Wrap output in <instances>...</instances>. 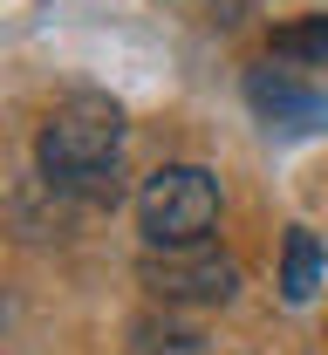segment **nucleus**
<instances>
[{
	"instance_id": "1",
	"label": "nucleus",
	"mask_w": 328,
	"mask_h": 355,
	"mask_svg": "<svg viewBox=\"0 0 328 355\" xmlns=\"http://www.w3.org/2000/svg\"><path fill=\"white\" fill-rule=\"evenodd\" d=\"M35 164L42 184L83 205H116L123 198V110L96 89L62 96L35 130Z\"/></svg>"
},
{
	"instance_id": "2",
	"label": "nucleus",
	"mask_w": 328,
	"mask_h": 355,
	"mask_svg": "<svg viewBox=\"0 0 328 355\" xmlns=\"http://www.w3.org/2000/svg\"><path fill=\"white\" fill-rule=\"evenodd\" d=\"M137 225L150 246H205L219 225V178L205 164H164L137 191Z\"/></svg>"
},
{
	"instance_id": "3",
	"label": "nucleus",
	"mask_w": 328,
	"mask_h": 355,
	"mask_svg": "<svg viewBox=\"0 0 328 355\" xmlns=\"http://www.w3.org/2000/svg\"><path fill=\"white\" fill-rule=\"evenodd\" d=\"M137 280L157 294V301H171V308H226L239 294V266L205 239V246H150L137 260Z\"/></svg>"
},
{
	"instance_id": "4",
	"label": "nucleus",
	"mask_w": 328,
	"mask_h": 355,
	"mask_svg": "<svg viewBox=\"0 0 328 355\" xmlns=\"http://www.w3.org/2000/svg\"><path fill=\"white\" fill-rule=\"evenodd\" d=\"M315 287H322V246H315V232L308 225H294L281 246V301H315Z\"/></svg>"
},
{
	"instance_id": "5",
	"label": "nucleus",
	"mask_w": 328,
	"mask_h": 355,
	"mask_svg": "<svg viewBox=\"0 0 328 355\" xmlns=\"http://www.w3.org/2000/svg\"><path fill=\"white\" fill-rule=\"evenodd\" d=\"M246 96H253V103H260L267 116H281V123H308V116H322V103H315V96H301L294 83L267 76V69H260V76L246 83Z\"/></svg>"
},
{
	"instance_id": "6",
	"label": "nucleus",
	"mask_w": 328,
	"mask_h": 355,
	"mask_svg": "<svg viewBox=\"0 0 328 355\" xmlns=\"http://www.w3.org/2000/svg\"><path fill=\"white\" fill-rule=\"evenodd\" d=\"M274 55H281V62H315V69H328V14L274 28Z\"/></svg>"
}]
</instances>
